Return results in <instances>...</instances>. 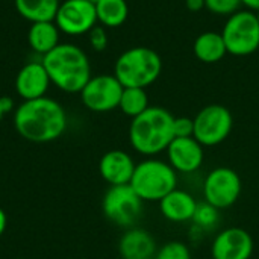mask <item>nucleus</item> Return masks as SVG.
I'll return each instance as SVG.
<instances>
[{"label":"nucleus","mask_w":259,"mask_h":259,"mask_svg":"<svg viewBox=\"0 0 259 259\" xmlns=\"http://www.w3.org/2000/svg\"><path fill=\"white\" fill-rule=\"evenodd\" d=\"M162 73V59L150 47L137 46L123 52L114 65V76L124 88H147Z\"/></svg>","instance_id":"20e7f679"},{"label":"nucleus","mask_w":259,"mask_h":259,"mask_svg":"<svg viewBox=\"0 0 259 259\" xmlns=\"http://www.w3.org/2000/svg\"><path fill=\"white\" fill-rule=\"evenodd\" d=\"M241 0H205V9L215 15L231 17L241 8Z\"/></svg>","instance_id":"393cba45"},{"label":"nucleus","mask_w":259,"mask_h":259,"mask_svg":"<svg viewBox=\"0 0 259 259\" xmlns=\"http://www.w3.org/2000/svg\"><path fill=\"white\" fill-rule=\"evenodd\" d=\"M149 96L144 88H124L121 99H120V111L131 117L135 118L140 114H143L149 108Z\"/></svg>","instance_id":"4be33fe9"},{"label":"nucleus","mask_w":259,"mask_h":259,"mask_svg":"<svg viewBox=\"0 0 259 259\" xmlns=\"http://www.w3.org/2000/svg\"><path fill=\"white\" fill-rule=\"evenodd\" d=\"M159 203V211L165 220L171 223H187L194 219L197 209V200L193 194L185 190H173L170 191Z\"/></svg>","instance_id":"f3484780"},{"label":"nucleus","mask_w":259,"mask_h":259,"mask_svg":"<svg viewBox=\"0 0 259 259\" xmlns=\"http://www.w3.org/2000/svg\"><path fill=\"white\" fill-rule=\"evenodd\" d=\"M97 23L103 27H120L126 23L129 6L126 0H97L96 3Z\"/></svg>","instance_id":"412c9836"},{"label":"nucleus","mask_w":259,"mask_h":259,"mask_svg":"<svg viewBox=\"0 0 259 259\" xmlns=\"http://www.w3.org/2000/svg\"><path fill=\"white\" fill-rule=\"evenodd\" d=\"M6 223H8L6 214H5V211L0 208V237L3 235V232H5V229H6Z\"/></svg>","instance_id":"7c9ffc66"},{"label":"nucleus","mask_w":259,"mask_h":259,"mask_svg":"<svg viewBox=\"0 0 259 259\" xmlns=\"http://www.w3.org/2000/svg\"><path fill=\"white\" fill-rule=\"evenodd\" d=\"M0 99H2V106H3V109H5V114H8V112L14 108L12 99H11V97H6V96H3V97H0Z\"/></svg>","instance_id":"c756f323"},{"label":"nucleus","mask_w":259,"mask_h":259,"mask_svg":"<svg viewBox=\"0 0 259 259\" xmlns=\"http://www.w3.org/2000/svg\"><path fill=\"white\" fill-rule=\"evenodd\" d=\"M14 126L20 137L32 143H50L67 129L62 105L50 97L24 100L14 112Z\"/></svg>","instance_id":"f257e3e1"},{"label":"nucleus","mask_w":259,"mask_h":259,"mask_svg":"<svg viewBox=\"0 0 259 259\" xmlns=\"http://www.w3.org/2000/svg\"><path fill=\"white\" fill-rule=\"evenodd\" d=\"M52 82L41 61L27 62L20 68L15 77V91L24 100L46 97Z\"/></svg>","instance_id":"4468645a"},{"label":"nucleus","mask_w":259,"mask_h":259,"mask_svg":"<svg viewBox=\"0 0 259 259\" xmlns=\"http://www.w3.org/2000/svg\"><path fill=\"white\" fill-rule=\"evenodd\" d=\"M17 12L30 23L55 21L59 0H14Z\"/></svg>","instance_id":"aec40b11"},{"label":"nucleus","mask_w":259,"mask_h":259,"mask_svg":"<svg viewBox=\"0 0 259 259\" xmlns=\"http://www.w3.org/2000/svg\"><path fill=\"white\" fill-rule=\"evenodd\" d=\"M50 82L64 93H80L91 76L87 53L70 42H59L41 59Z\"/></svg>","instance_id":"f03ea898"},{"label":"nucleus","mask_w":259,"mask_h":259,"mask_svg":"<svg viewBox=\"0 0 259 259\" xmlns=\"http://www.w3.org/2000/svg\"><path fill=\"white\" fill-rule=\"evenodd\" d=\"M185 5L191 12H197V11L205 9V0H185Z\"/></svg>","instance_id":"cd10ccee"},{"label":"nucleus","mask_w":259,"mask_h":259,"mask_svg":"<svg viewBox=\"0 0 259 259\" xmlns=\"http://www.w3.org/2000/svg\"><path fill=\"white\" fill-rule=\"evenodd\" d=\"M222 36L226 50L234 56H249L259 49V23L252 11H238L228 17Z\"/></svg>","instance_id":"423d86ee"},{"label":"nucleus","mask_w":259,"mask_h":259,"mask_svg":"<svg viewBox=\"0 0 259 259\" xmlns=\"http://www.w3.org/2000/svg\"><path fill=\"white\" fill-rule=\"evenodd\" d=\"M88 41H90V46L96 52H103L108 47V33H106L105 27L103 26H94L88 32Z\"/></svg>","instance_id":"bb28decb"},{"label":"nucleus","mask_w":259,"mask_h":259,"mask_svg":"<svg viewBox=\"0 0 259 259\" xmlns=\"http://www.w3.org/2000/svg\"><path fill=\"white\" fill-rule=\"evenodd\" d=\"M6 114H5V109H3V106H2V99H0V121H2V118L5 117Z\"/></svg>","instance_id":"2f4dec72"},{"label":"nucleus","mask_w":259,"mask_h":259,"mask_svg":"<svg viewBox=\"0 0 259 259\" xmlns=\"http://www.w3.org/2000/svg\"><path fill=\"white\" fill-rule=\"evenodd\" d=\"M194 120V138L203 147H214L228 140L234 127L231 111L219 103L202 108Z\"/></svg>","instance_id":"6e6552de"},{"label":"nucleus","mask_w":259,"mask_h":259,"mask_svg":"<svg viewBox=\"0 0 259 259\" xmlns=\"http://www.w3.org/2000/svg\"><path fill=\"white\" fill-rule=\"evenodd\" d=\"M124 87L114 74H99L79 93L83 106L93 112H109L118 108Z\"/></svg>","instance_id":"9d476101"},{"label":"nucleus","mask_w":259,"mask_h":259,"mask_svg":"<svg viewBox=\"0 0 259 259\" xmlns=\"http://www.w3.org/2000/svg\"><path fill=\"white\" fill-rule=\"evenodd\" d=\"M212 259H214V258H212Z\"/></svg>","instance_id":"c9c22d12"},{"label":"nucleus","mask_w":259,"mask_h":259,"mask_svg":"<svg viewBox=\"0 0 259 259\" xmlns=\"http://www.w3.org/2000/svg\"><path fill=\"white\" fill-rule=\"evenodd\" d=\"M135 161L124 150H109L106 152L99 162V171L105 182L111 187L115 185H127L135 171Z\"/></svg>","instance_id":"2eb2a0df"},{"label":"nucleus","mask_w":259,"mask_h":259,"mask_svg":"<svg viewBox=\"0 0 259 259\" xmlns=\"http://www.w3.org/2000/svg\"><path fill=\"white\" fill-rule=\"evenodd\" d=\"M90 2H94V3H96V2H97V0H90Z\"/></svg>","instance_id":"72a5a7b5"},{"label":"nucleus","mask_w":259,"mask_h":259,"mask_svg":"<svg viewBox=\"0 0 259 259\" xmlns=\"http://www.w3.org/2000/svg\"><path fill=\"white\" fill-rule=\"evenodd\" d=\"M158 244L150 232L141 228H129L118 241L121 259H155Z\"/></svg>","instance_id":"dca6fc26"},{"label":"nucleus","mask_w":259,"mask_h":259,"mask_svg":"<svg viewBox=\"0 0 259 259\" xmlns=\"http://www.w3.org/2000/svg\"><path fill=\"white\" fill-rule=\"evenodd\" d=\"M102 211L111 223L129 229L141 217L143 200L129 184L109 187L102 200Z\"/></svg>","instance_id":"0eeeda50"},{"label":"nucleus","mask_w":259,"mask_h":259,"mask_svg":"<svg viewBox=\"0 0 259 259\" xmlns=\"http://www.w3.org/2000/svg\"><path fill=\"white\" fill-rule=\"evenodd\" d=\"M59 33L61 30L58 29L55 21L32 23L27 32L29 47L33 52L39 53L41 56H44L59 44Z\"/></svg>","instance_id":"6ab92c4d"},{"label":"nucleus","mask_w":259,"mask_h":259,"mask_svg":"<svg viewBox=\"0 0 259 259\" xmlns=\"http://www.w3.org/2000/svg\"><path fill=\"white\" fill-rule=\"evenodd\" d=\"M129 185L143 202H159L178 188V173L167 161L147 158L137 164Z\"/></svg>","instance_id":"39448f33"},{"label":"nucleus","mask_w":259,"mask_h":259,"mask_svg":"<svg viewBox=\"0 0 259 259\" xmlns=\"http://www.w3.org/2000/svg\"><path fill=\"white\" fill-rule=\"evenodd\" d=\"M167 162L176 170V173L190 175L197 171L205 159L203 146L194 138H175L167 147Z\"/></svg>","instance_id":"ddd939ff"},{"label":"nucleus","mask_w":259,"mask_h":259,"mask_svg":"<svg viewBox=\"0 0 259 259\" xmlns=\"http://www.w3.org/2000/svg\"><path fill=\"white\" fill-rule=\"evenodd\" d=\"M155 259H193L188 246L182 241H168L158 247Z\"/></svg>","instance_id":"5701e85b"},{"label":"nucleus","mask_w":259,"mask_h":259,"mask_svg":"<svg viewBox=\"0 0 259 259\" xmlns=\"http://www.w3.org/2000/svg\"><path fill=\"white\" fill-rule=\"evenodd\" d=\"M175 138H187L194 135V120L190 117H175L173 121Z\"/></svg>","instance_id":"a878e982"},{"label":"nucleus","mask_w":259,"mask_h":259,"mask_svg":"<svg viewBox=\"0 0 259 259\" xmlns=\"http://www.w3.org/2000/svg\"><path fill=\"white\" fill-rule=\"evenodd\" d=\"M17 259H24V258H17Z\"/></svg>","instance_id":"f704fd0d"},{"label":"nucleus","mask_w":259,"mask_h":259,"mask_svg":"<svg viewBox=\"0 0 259 259\" xmlns=\"http://www.w3.org/2000/svg\"><path fill=\"white\" fill-rule=\"evenodd\" d=\"M193 52H194V56L200 62H205V64H217L228 53L222 33L212 32V30L203 32L194 39Z\"/></svg>","instance_id":"a211bd4d"},{"label":"nucleus","mask_w":259,"mask_h":259,"mask_svg":"<svg viewBox=\"0 0 259 259\" xmlns=\"http://www.w3.org/2000/svg\"><path fill=\"white\" fill-rule=\"evenodd\" d=\"M193 222L199 228L209 229L214 225H217V222H219V209L214 208V206H211L206 202H202V203L197 205V209H196V214H194Z\"/></svg>","instance_id":"b1692460"},{"label":"nucleus","mask_w":259,"mask_h":259,"mask_svg":"<svg viewBox=\"0 0 259 259\" xmlns=\"http://www.w3.org/2000/svg\"><path fill=\"white\" fill-rule=\"evenodd\" d=\"M241 5L243 6H246L249 11H259V0H241Z\"/></svg>","instance_id":"c85d7f7f"},{"label":"nucleus","mask_w":259,"mask_h":259,"mask_svg":"<svg viewBox=\"0 0 259 259\" xmlns=\"http://www.w3.org/2000/svg\"><path fill=\"white\" fill-rule=\"evenodd\" d=\"M255 14H256V20H258V23H259V11H256Z\"/></svg>","instance_id":"473e14b6"},{"label":"nucleus","mask_w":259,"mask_h":259,"mask_svg":"<svg viewBox=\"0 0 259 259\" xmlns=\"http://www.w3.org/2000/svg\"><path fill=\"white\" fill-rule=\"evenodd\" d=\"M55 24L62 33L79 36L88 33L97 26L96 5L90 0H64L61 2Z\"/></svg>","instance_id":"9b49d317"},{"label":"nucleus","mask_w":259,"mask_h":259,"mask_svg":"<svg viewBox=\"0 0 259 259\" xmlns=\"http://www.w3.org/2000/svg\"><path fill=\"white\" fill-rule=\"evenodd\" d=\"M243 182L240 175L229 167L211 170L203 181V199L219 211L231 208L240 199Z\"/></svg>","instance_id":"1a4fd4ad"},{"label":"nucleus","mask_w":259,"mask_h":259,"mask_svg":"<svg viewBox=\"0 0 259 259\" xmlns=\"http://www.w3.org/2000/svg\"><path fill=\"white\" fill-rule=\"evenodd\" d=\"M253 247V238L246 229L226 228L212 240L211 255L214 259H250Z\"/></svg>","instance_id":"f8f14e48"},{"label":"nucleus","mask_w":259,"mask_h":259,"mask_svg":"<svg viewBox=\"0 0 259 259\" xmlns=\"http://www.w3.org/2000/svg\"><path fill=\"white\" fill-rule=\"evenodd\" d=\"M173 121L175 115L165 108L149 106L131 121L129 143L132 149L147 158L165 152L175 140Z\"/></svg>","instance_id":"7ed1b4c3"}]
</instances>
